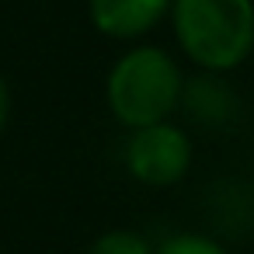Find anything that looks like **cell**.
<instances>
[{
	"label": "cell",
	"instance_id": "4",
	"mask_svg": "<svg viewBox=\"0 0 254 254\" xmlns=\"http://www.w3.org/2000/svg\"><path fill=\"white\" fill-rule=\"evenodd\" d=\"M171 14V0H87L94 32L115 42H136Z\"/></svg>",
	"mask_w": 254,
	"mask_h": 254
},
{
	"label": "cell",
	"instance_id": "3",
	"mask_svg": "<svg viewBox=\"0 0 254 254\" xmlns=\"http://www.w3.org/2000/svg\"><path fill=\"white\" fill-rule=\"evenodd\" d=\"M126 171L146 188H171L191 171V139L178 122L132 129L122 146Z\"/></svg>",
	"mask_w": 254,
	"mask_h": 254
},
{
	"label": "cell",
	"instance_id": "2",
	"mask_svg": "<svg viewBox=\"0 0 254 254\" xmlns=\"http://www.w3.org/2000/svg\"><path fill=\"white\" fill-rule=\"evenodd\" d=\"M167 18L202 73H230L254 53V0H171Z\"/></svg>",
	"mask_w": 254,
	"mask_h": 254
},
{
	"label": "cell",
	"instance_id": "7",
	"mask_svg": "<svg viewBox=\"0 0 254 254\" xmlns=\"http://www.w3.org/2000/svg\"><path fill=\"white\" fill-rule=\"evenodd\" d=\"M153 254H230V251H226L216 237H209V233L185 230V233L164 237V240L153 247Z\"/></svg>",
	"mask_w": 254,
	"mask_h": 254
},
{
	"label": "cell",
	"instance_id": "1",
	"mask_svg": "<svg viewBox=\"0 0 254 254\" xmlns=\"http://www.w3.org/2000/svg\"><path fill=\"white\" fill-rule=\"evenodd\" d=\"M181 91L185 73L160 46H132L112 63L105 77V105L129 132L167 122L181 108Z\"/></svg>",
	"mask_w": 254,
	"mask_h": 254
},
{
	"label": "cell",
	"instance_id": "5",
	"mask_svg": "<svg viewBox=\"0 0 254 254\" xmlns=\"http://www.w3.org/2000/svg\"><path fill=\"white\" fill-rule=\"evenodd\" d=\"M226 73H198V77H185V91H181V108L202 122V126H226L240 115V98L237 91L223 80Z\"/></svg>",
	"mask_w": 254,
	"mask_h": 254
},
{
	"label": "cell",
	"instance_id": "8",
	"mask_svg": "<svg viewBox=\"0 0 254 254\" xmlns=\"http://www.w3.org/2000/svg\"><path fill=\"white\" fill-rule=\"evenodd\" d=\"M11 112H14L11 84H7V77H4V73H0V132L7 129V122H11Z\"/></svg>",
	"mask_w": 254,
	"mask_h": 254
},
{
	"label": "cell",
	"instance_id": "6",
	"mask_svg": "<svg viewBox=\"0 0 254 254\" xmlns=\"http://www.w3.org/2000/svg\"><path fill=\"white\" fill-rule=\"evenodd\" d=\"M84 254H153V244L139 230L119 226V230H105L101 237H94Z\"/></svg>",
	"mask_w": 254,
	"mask_h": 254
}]
</instances>
